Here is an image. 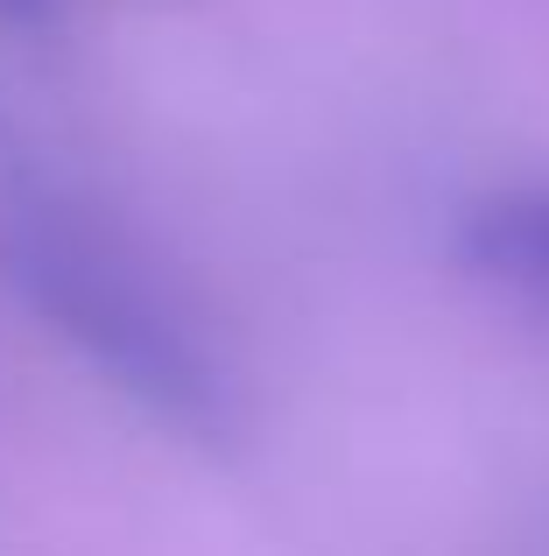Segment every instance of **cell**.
<instances>
[{"label":"cell","mask_w":549,"mask_h":556,"mask_svg":"<svg viewBox=\"0 0 549 556\" xmlns=\"http://www.w3.org/2000/svg\"><path fill=\"white\" fill-rule=\"evenodd\" d=\"M14 282L42 311V325L78 345L85 367H99L120 394H135L149 416L177 430L212 437L226 422V374L191 325L149 289L120 254L78 240L64 226H28L14 240Z\"/></svg>","instance_id":"6da1fadb"},{"label":"cell","mask_w":549,"mask_h":556,"mask_svg":"<svg viewBox=\"0 0 549 556\" xmlns=\"http://www.w3.org/2000/svg\"><path fill=\"white\" fill-rule=\"evenodd\" d=\"M36 8H50V0H0V14H36Z\"/></svg>","instance_id":"3957f363"},{"label":"cell","mask_w":549,"mask_h":556,"mask_svg":"<svg viewBox=\"0 0 549 556\" xmlns=\"http://www.w3.org/2000/svg\"><path fill=\"white\" fill-rule=\"evenodd\" d=\"M472 254L508 282H536L549 289V190L528 198H500L472 218Z\"/></svg>","instance_id":"7a4b0ae2"}]
</instances>
